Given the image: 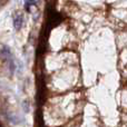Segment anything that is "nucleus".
Instances as JSON below:
<instances>
[{"instance_id": "4", "label": "nucleus", "mask_w": 127, "mask_h": 127, "mask_svg": "<svg viewBox=\"0 0 127 127\" xmlns=\"http://www.w3.org/2000/svg\"><path fill=\"white\" fill-rule=\"evenodd\" d=\"M24 110L26 113L29 112V103L28 101H24Z\"/></svg>"}, {"instance_id": "2", "label": "nucleus", "mask_w": 127, "mask_h": 127, "mask_svg": "<svg viewBox=\"0 0 127 127\" xmlns=\"http://www.w3.org/2000/svg\"><path fill=\"white\" fill-rule=\"evenodd\" d=\"M1 56H2V58H3V60H8V62L11 59V58H12V56H11L10 48H9L8 46H6V45H2Z\"/></svg>"}, {"instance_id": "1", "label": "nucleus", "mask_w": 127, "mask_h": 127, "mask_svg": "<svg viewBox=\"0 0 127 127\" xmlns=\"http://www.w3.org/2000/svg\"><path fill=\"white\" fill-rule=\"evenodd\" d=\"M22 24H24V17L20 13H16L13 16V28L17 31H19L22 27Z\"/></svg>"}, {"instance_id": "3", "label": "nucleus", "mask_w": 127, "mask_h": 127, "mask_svg": "<svg viewBox=\"0 0 127 127\" xmlns=\"http://www.w3.org/2000/svg\"><path fill=\"white\" fill-rule=\"evenodd\" d=\"M33 4H36L35 0H25V9L27 11H30V7Z\"/></svg>"}]
</instances>
